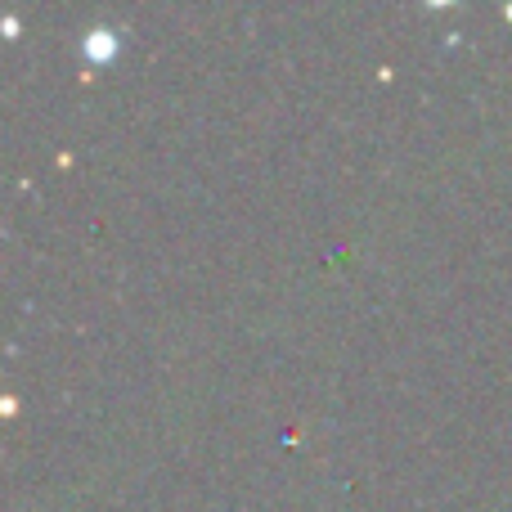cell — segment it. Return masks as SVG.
<instances>
[{
    "label": "cell",
    "mask_w": 512,
    "mask_h": 512,
    "mask_svg": "<svg viewBox=\"0 0 512 512\" xmlns=\"http://www.w3.org/2000/svg\"><path fill=\"white\" fill-rule=\"evenodd\" d=\"M113 50H117V36L104 32V27H95V32L86 36V59L90 63H108L113 59Z\"/></svg>",
    "instance_id": "cell-1"
},
{
    "label": "cell",
    "mask_w": 512,
    "mask_h": 512,
    "mask_svg": "<svg viewBox=\"0 0 512 512\" xmlns=\"http://www.w3.org/2000/svg\"><path fill=\"white\" fill-rule=\"evenodd\" d=\"M508 18H512V5H508Z\"/></svg>",
    "instance_id": "cell-2"
}]
</instances>
